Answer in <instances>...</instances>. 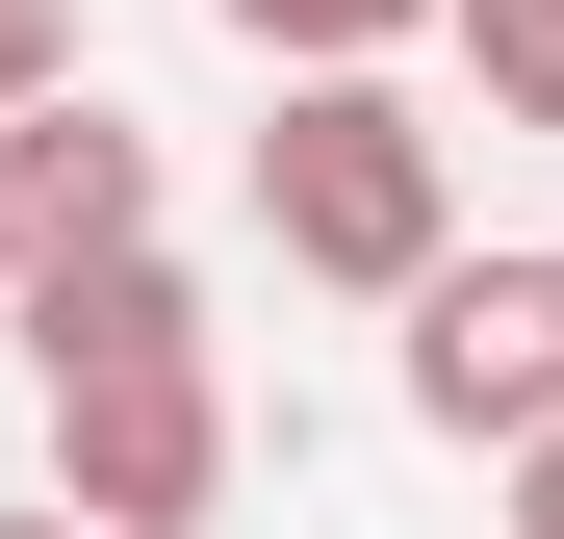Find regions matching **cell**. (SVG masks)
I'll list each match as a JSON object with an SVG mask.
<instances>
[{
    "label": "cell",
    "instance_id": "cell-1",
    "mask_svg": "<svg viewBox=\"0 0 564 539\" xmlns=\"http://www.w3.org/2000/svg\"><path fill=\"white\" fill-rule=\"evenodd\" d=\"M257 231L308 257V283H436L462 257V154H436V104H386V52L359 77H282V129H257Z\"/></svg>",
    "mask_w": 564,
    "mask_h": 539
},
{
    "label": "cell",
    "instance_id": "cell-7",
    "mask_svg": "<svg viewBox=\"0 0 564 539\" xmlns=\"http://www.w3.org/2000/svg\"><path fill=\"white\" fill-rule=\"evenodd\" d=\"M231 26H257L282 77H359V52H411V26H436V0H231Z\"/></svg>",
    "mask_w": 564,
    "mask_h": 539
},
{
    "label": "cell",
    "instance_id": "cell-6",
    "mask_svg": "<svg viewBox=\"0 0 564 539\" xmlns=\"http://www.w3.org/2000/svg\"><path fill=\"white\" fill-rule=\"evenodd\" d=\"M462 77H488V129H564V0H436Z\"/></svg>",
    "mask_w": 564,
    "mask_h": 539
},
{
    "label": "cell",
    "instance_id": "cell-11",
    "mask_svg": "<svg viewBox=\"0 0 564 539\" xmlns=\"http://www.w3.org/2000/svg\"><path fill=\"white\" fill-rule=\"evenodd\" d=\"M0 539H104V514H0Z\"/></svg>",
    "mask_w": 564,
    "mask_h": 539
},
{
    "label": "cell",
    "instance_id": "cell-8",
    "mask_svg": "<svg viewBox=\"0 0 564 539\" xmlns=\"http://www.w3.org/2000/svg\"><path fill=\"white\" fill-rule=\"evenodd\" d=\"M488 463H513V539H564V386H539V411L488 436Z\"/></svg>",
    "mask_w": 564,
    "mask_h": 539
},
{
    "label": "cell",
    "instance_id": "cell-4",
    "mask_svg": "<svg viewBox=\"0 0 564 539\" xmlns=\"http://www.w3.org/2000/svg\"><path fill=\"white\" fill-rule=\"evenodd\" d=\"M52 359H206V283L154 231H77V257H26V386Z\"/></svg>",
    "mask_w": 564,
    "mask_h": 539
},
{
    "label": "cell",
    "instance_id": "cell-3",
    "mask_svg": "<svg viewBox=\"0 0 564 539\" xmlns=\"http://www.w3.org/2000/svg\"><path fill=\"white\" fill-rule=\"evenodd\" d=\"M564 386V257H436V283H411V411L436 436H513Z\"/></svg>",
    "mask_w": 564,
    "mask_h": 539
},
{
    "label": "cell",
    "instance_id": "cell-2",
    "mask_svg": "<svg viewBox=\"0 0 564 539\" xmlns=\"http://www.w3.org/2000/svg\"><path fill=\"white\" fill-rule=\"evenodd\" d=\"M206 488H231V386L206 359H52V514L206 539Z\"/></svg>",
    "mask_w": 564,
    "mask_h": 539
},
{
    "label": "cell",
    "instance_id": "cell-9",
    "mask_svg": "<svg viewBox=\"0 0 564 539\" xmlns=\"http://www.w3.org/2000/svg\"><path fill=\"white\" fill-rule=\"evenodd\" d=\"M77 77V0H0V104H52Z\"/></svg>",
    "mask_w": 564,
    "mask_h": 539
},
{
    "label": "cell",
    "instance_id": "cell-10",
    "mask_svg": "<svg viewBox=\"0 0 564 539\" xmlns=\"http://www.w3.org/2000/svg\"><path fill=\"white\" fill-rule=\"evenodd\" d=\"M0 309H26V206H0Z\"/></svg>",
    "mask_w": 564,
    "mask_h": 539
},
{
    "label": "cell",
    "instance_id": "cell-5",
    "mask_svg": "<svg viewBox=\"0 0 564 539\" xmlns=\"http://www.w3.org/2000/svg\"><path fill=\"white\" fill-rule=\"evenodd\" d=\"M0 206H26V257H77V231H154V129H104L52 77V104H0Z\"/></svg>",
    "mask_w": 564,
    "mask_h": 539
}]
</instances>
